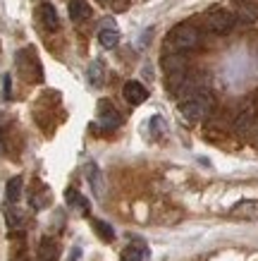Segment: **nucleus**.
I'll use <instances>...</instances> for the list:
<instances>
[{
    "instance_id": "f257e3e1",
    "label": "nucleus",
    "mask_w": 258,
    "mask_h": 261,
    "mask_svg": "<svg viewBox=\"0 0 258 261\" xmlns=\"http://www.w3.org/2000/svg\"><path fill=\"white\" fill-rule=\"evenodd\" d=\"M201 46V32L194 24H177L165 36V48L170 53H189Z\"/></svg>"
},
{
    "instance_id": "f03ea898",
    "label": "nucleus",
    "mask_w": 258,
    "mask_h": 261,
    "mask_svg": "<svg viewBox=\"0 0 258 261\" xmlns=\"http://www.w3.org/2000/svg\"><path fill=\"white\" fill-rule=\"evenodd\" d=\"M213 108V96L208 89H198L180 101V115L187 122H201Z\"/></svg>"
},
{
    "instance_id": "7ed1b4c3",
    "label": "nucleus",
    "mask_w": 258,
    "mask_h": 261,
    "mask_svg": "<svg viewBox=\"0 0 258 261\" xmlns=\"http://www.w3.org/2000/svg\"><path fill=\"white\" fill-rule=\"evenodd\" d=\"M163 70H165V77H167L170 91L177 94L182 82L187 80V58H184V53H170L167 50L163 58Z\"/></svg>"
},
{
    "instance_id": "20e7f679",
    "label": "nucleus",
    "mask_w": 258,
    "mask_h": 261,
    "mask_svg": "<svg viewBox=\"0 0 258 261\" xmlns=\"http://www.w3.org/2000/svg\"><path fill=\"white\" fill-rule=\"evenodd\" d=\"M17 67H19L24 80H29V82H41L43 80L41 63H39V58H36V53H34L32 48H24V50L17 53Z\"/></svg>"
},
{
    "instance_id": "39448f33",
    "label": "nucleus",
    "mask_w": 258,
    "mask_h": 261,
    "mask_svg": "<svg viewBox=\"0 0 258 261\" xmlns=\"http://www.w3.org/2000/svg\"><path fill=\"white\" fill-rule=\"evenodd\" d=\"M206 27H208V32H213V34H230L237 27V17H235V12L222 10V8L211 10V12L206 15Z\"/></svg>"
},
{
    "instance_id": "423d86ee",
    "label": "nucleus",
    "mask_w": 258,
    "mask_h": 261,
    "mask_svg": "<svg viewBox=\"0 0 258 261\" xmlns=\"http://www.w3.org/2000/svg\"><path fill=\"white\" fill-rule=\"evenodd\" d=\"M96 125H101L103 129H118L122 125V115L110 101H101L98 113H96Z\"/></svg>"
},
{
    "instance_id": "0eeeda50",
    "label": "nucleus",
    "mask_w": 258,
    "mask_h": 261,
    "mask_svg": "<svg viewBox=\"0 0 258 261\" xmlns=\"http://www.w3.org/2000/svg\"><path fill=\"white\" fill-rule=\"evenodd\" d=\"M232 218H239V221H249V223H258V199H244L239 204L232 206L230 211Z\"/></svg>"
},
{
    "instance_id": "6e6552de",
    "label": "nucleus",
    "mask_w": 258,
    "mask_h": 261,
    "mask_svg": "<svg viewBox=\"0 0 258 261\" xmlns=\"http://www.w3.org/2000/svg\"><path fill=\"white\" fill-rule=\"evenodd\" d=\"M84 173H86V180H89V185H91V190H94L96 197L98 199L105 197V177H103L101 168L96 166L94 161H89L84 168Z\"/></svg>"
},
{
    "instance_id": "1a4fd4ad",
    "label": "nucleus",
    "mask_w": 258,
    "mask_h": 261,
    "mask_svg": "<svg viewBox=\"0 0 258 261\" xmlns=\"http://www.w3.org/2000/svg\"><path fill=\"white\" fill-rule=\"evenodd\" d=\"M122 96H125V101L129 106H141V103L149 98V91H146V87L141 82H127L125 87H122Z\"/></svg>"
},
{
    "instance_id": "9d476101",
    "label": "nucleus",
    "mask_w": 258,
    "mask_h": 261,
    "mask_svg": "<svg viewBox=\"0 0 258 261\" xmlns=\"http://www.w3.org/2000/svg\"><path fill=\"white\" fill-rule=\"evenodd\" d=\"M36 17H39V24L46 29V32H55L58 27H60V19H58V12H55V8L50 5V3H41L39 5V12H36Z\"/></svg>"
},
{
    "instance_id": "9b49d317",
    "label": "nucleus",
    "mask_w": 258,
    "mask_h": 261,
    "mask_svg": "<svg viewBox=\"0 0 258 261\" xmlns=\"http://www.w3.org/2000/svg\"><path fill=\"white\" fill-rule=\"evenodd\" d=\"M149 259V245L144 240H132L129 245L122 249V261H146Z\"/></svg>"
},
{
    "instance_id": "f8f14e48",
    "label": "nucleus",
    "mask_w": 258,
    "mask_h": 261,
    "mask_svg": "<svg viewBox=\"0 0 258 261\" xmlns=\"http://www.w3.org/2000/svg\"><path fill=\"white\" fill-rule=\"evenodd\" d=\"M98 41H101L103 48H115L120 43V29L115 27L112 19H105L101 27V32H98Z\"/></svg>"
},
{
    "instance_id": "ddd939ff",
    "label": "nucleus",
    "mask_w": 258,
    "mask_h": 261,
    "mask_svg": "<svg viewBox=\"0 0 258 261\" xmlns=\"http://www.w3.org/2000/svg\"><path fill=\"white\" fill-rule=\"evenodd\" d=\"M235 17H237V24L251 27V24L258 22V5L256 3H242V5H237Z\"/></svg>"
},
{
    "instance_id": "4468645a",
    "label": "nucleus",
    "mask_w": 258,
    "mask_h": 261,
    "mask_svg": "<svg viewBox=\"0 0 258 261\" xmlns=\"http://www.w3.org/2000/svg\"><path fill=\"white\" fill-rule=\"evenodd\" d=\"M91 17V8L86 0H70V19L72 22H86Z\"/></svg>"
},
{
    "instance_id": "2eb2a0df",
    "label": "nucleus",
    "mask_w": 258,
    "mask_h": 261,
    "mask_svg": "<svg viewBox=\"0 0 258 261\" xmlns=\"http://www.w3.org/2000/svg\"><path fill=\"white\" fill-rule=\"evenodd\" d=\"M29 199H32V208L41 211V208H46L50 204V190H48L46 185H36V190H32Z\"/></svg>"
},
{
    "instance_id": "dca6fc26",
    "label": "nucleus",
    "mask_w": 258,
    "mask_h": 261,
    "mask_svg": "<svg viewBox=\"0 0 258 261\" xmlns=\"http://www.w3.org/2000/svg\"><path fill=\"white\" fill-rule=\"evenodd\" d=\"M22 187H24V180L22 175H15V177H10L8 180V187H5V199H8V204L15 206L22 197Z\"/></svg>"
},
{
    "instance_id": "f3484780",
    "label": "nucleus",
    "mask_w": 258,
    "mask_h": 261,
    "mask_svg": "<svg viewBox=\"0 0 258 261\" xmlns=\"http://www.w3.org/2000/svg\"><path fill=\"white\" fill-rule=\"evenodd\" d=\"M36 256H39V261H55V256H58V242L50 238H43Z\"/></svg>"
},
{
    "instance_id": "a211bd4d",
    "label": "nucleus",
    "mask_w": 258,
    "mask_h": 261,
    "mask_svg": "<svg viewBox=\"0 0 258 261\" xmlns=\"http://www.w3.org/2000/svg\"><path fill=\"white\" fill-rule=\"evenodd\" d=\"M86 77H89V84H91V87H103L105 67H103L101 60H94V63L89 65V72H86Z\"/></svg>"
},
{
    "instance_id": "6ab92c4d",
    "label": "nucleus",
    "mask_w": 258,
    "mask_h": 261,
    "mask_svg": "<svg viewBox=\"0 0 258 261\" xmlns=\"http://www.w3.org/2000/svg\"><path fill=\"white\" fill-rule=\"evenodd\" d=\"M65 197H67V204H70L72 208H77L79 214H89V201H86V197H81L77 190H67Z\"/></svg>"
},
{
    "instance_id": "aec40b11",
    "label": "nucleus",
    "mask_w": 258,
    "mask_h": 261,
    "mask_svg": "<svg viewBox=\"0 0 258 261\" xmlns=\"http://www.w3.org/2000/svg\"><path fill=\"white\" fill-rule=\"evenodd\" d=\"M91 225H94V230L98 232V238L103 240V242H112V238H115V230L110 228L105 221H98V218H91Z\"/></svg>"
},
{
    "instance_id": "412c9836",
    "label": "nucleus",
    "mask_w": 258,
    "mask_h": 261,
    "mask_svg": "<svg viewBox=\"0 0 258 261\" xmlns=\"http://www.w3.org/2000/svg\"><path fill=\"white\" fill-rule=\"evenodd\" d=\"M8 225L10 228H24V214H19V211H8Z\"/></svg>"
},
{
    "instance_id": "4be33fe9",
    "label": "nucleus",
    "mask_w": 258,
    "mask_h": 261,
    "mask_svg": "<svg viewBox=\"0 0 258 261\" xmlns=\"http://www.w3.org/2000/svg\"><path fill=\"white\" fill-rule=\"evenodd\" d=\"M129 3H132V0H112V5H115V10H118V12H122V10L129 8Z\"/></svg>"
},
{
    "instance_id": "5701e85b",
    "label": "nucleus",
    "mask_w": 258,
    "mask_h": 261,
    "mask_svg": "<svg viewBox=\"0 0 258 261\" xmlns=\"http://www.w3.org/2000/svg\"><path fill=\"white\" fill-rule=\"evenodd\" d=\"M79 254H81V249H79V247H77V249H72V252H70V259H67V261H77Z\"/></svg>"
},
{
    "instance_id": "b1692460",
    "label": "nucleus",
    "mask_w": 258,
    "mask_h": 261,
    "mask_svg": "<svg viewBox=\"0 0 258 261\" xmlns=\"http://www.w3.org/2000/svg\"><path fill=\"white\" fill-rule=\"evenodd\" d=\"M10 94H12V89H10V74L5 77V98H10Z\"/></svg>"
},
{
    "instance_id": "393cba45",
    "label": "nucleus",
    "mask_w": 258,
    "mask_h": 261,
    "mask_svg": "<svg viewBox=\"0 0 258 261\" xmlns=\"http://www.w3.org/2000/svg\"><path fill=\"white\" fill-rule=\"evenodd\" d=\"M5 122H8V120H5V115L0 113V139H3V129H5Z\"/></svg>"
}]
</instances>
